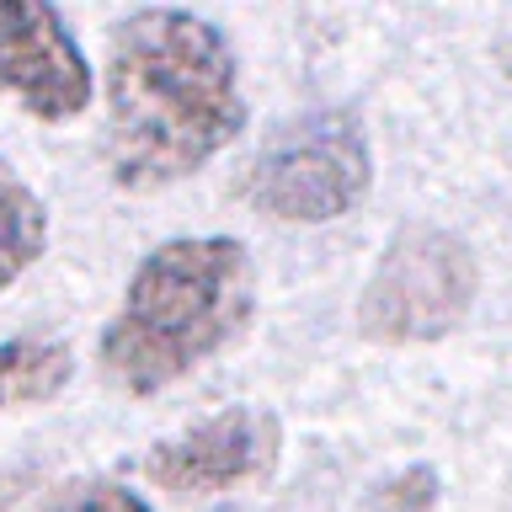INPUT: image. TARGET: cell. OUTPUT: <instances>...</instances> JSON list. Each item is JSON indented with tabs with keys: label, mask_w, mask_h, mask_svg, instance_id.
Wrapping results in <instances>:
<instances>
[{
	"label": "cell",
	"mask_w": 512,
	"mask_h": 512,
	"mask_svg": "<svg viewBox=\"0 0 512 512\" xmlns=\"http://www.w3.org/2000/svg\"><path fill=\"white\" fill-rule=\"evenodd\" d=\"M246 128V96L230 38L198 11L144 6L107 32V134L112 182L155 192L203 171Z\"/></svg>",
	"instance_id": "1"
},
{
	"label": "cell",
	"mask_w": 512,
	"mask_h": 512,
	"mask_svg": "<svg viewBox=\"0 0 512 512\" xmlns=\"http://www.w3.org/2000/svg\"><path fill=\"white\" fill-rule=\"evenodd\" d=\"M256 315V267L235 235H176L134 267L102 326V374L128 395H160L219 358Z\"/></svg>",
	"instance_id": "2"
},
{
	"label": "cell",
	"mask_w": 512,
	"mask_h": 512,
	"mask_svg": "<svg viewBox=\"0 0 512 512\" xmlns=\"http://www.w3.org/2000/svg\"><path fill=\"white\" fill-rule=\"evenodd\" d=\"M374 187V150L352 112H310L283 123L246 166V203L272 224H331Z\"/></svg>",
	"instance_id": "3"
},
{
	"label": "cell",
	"mask_w": 512,
	"mask_h": 512,
	"mask_svg": "<svg viewBox=\"0 0 512 512\" xmlns=\"http://www.w3.org/2000/svg\"><path fill=\"white\" fill-rule=\"evenodd\" d=\"M475 288H480L475 251L448 230L411 224L384 246V256L368 272L358 299V326L368 342H390V347L438 342L470 315Z\"/></svg>",
	"instance_id": "4"
},
{
	"label": "cell",
	"mask_w": 512,
	"mask_h": 512,
	"mask_svg": "<svg viewBox=\"0 0 512 512\" xmlns=\"http://www.w3.org/2000/svg\"><path fill=\"white\" fill-rule=\"evenodd\" d=\"M278 454H283L278 416L262 406H230L208 416V422H192L182 438L155 443L139 459V470L160 491L208 496V491H235V486L267 480L278 470Z\"/></svg>",
	"instance_id": "5"
},
{
	"label": "cell",
	"mask_w": 512,
	"mask_h": 512,
	"mask_svg": "<svg viewBox=\"0 0 512 512\" xmlns=\"http://www.w3.org/2000/svg\"><path fill=\"white\" fill-rule=\"evenodd\" d=\"M0 91L38 123H70L91 107V64L64 11L0 0Z\"/></svg>",
	"instance_id": "6"
},
{
	"label": "cell",
	"mask_w": 512,
	"mask_h": 512,
	"mask_svg": "<svg viewBox=\"0 0 512 512\" xmlns=\"http://www.w3.org/2000/svg\"><path fill=\"white\" fill-rule=\"evenodd\" d=\"M70 374H75L70 342H54V336H16V342H0V411L54 400L64 384H70Z\"/></svg>",
	"instance_id": "7"
},
{
	"label": "cell",
	"mask_w": 512,
	"mask_h": 512,
	"mask_svg": "<svg viewBox=\"0 0 512 512\" xmlns=\"http://www.w3.org/2000/svg\"><path fill=\"white\" fill-rule=\"evenodd\" d=\"M48 246V208L6 160H0V288H11Z\"/></svg>",
	"instance_id": "8"
},
{
	"label": "cell",
	"mask_w": 512,
	"mask_h": 512,
	"mask_svg": "<svg viewBox=\"0 0 512 512\" xmlns=\"http://www.w3.org/2000/svg\"><path fill=\"white\" fill-rule=\"evenodd\" d=\"M43 512H155L139 491H128L123 480H70L64 491L48 496Z\"/></svg>",
	"instance_id": "9"
},
{
	"label": "cell",
	"mask_w": 512,
	"mask_h": 512,
	"mask_svg": "<svg viewBox=\"0 0 512 512\" xmlns=\"http://www.w3.org/2000/svg\"><path fill=\"white\" fill-rule=\"evenodd\" d=\"M432 502H438V475H432V464L400 470L390 486H384V496H379L384 512H427Z\"/></svg>",
	"instance_id": "10"
},
{
	"label": "cell",
	"mask_w": 512,
	"mask_h": 512,
	"mask_svg": "<svg viewBox=\"0 0 512 512\" xmlns=\"http://www.w3.org/2000/svg\"><path fill=\"white\" fill-rule=\"evenodd\" d=\"M32 491V475H22V470H11V475H0V512H11L22 496Z\"/></svg>",
	"instance_id": "11"
},
{
	"label": "cell",
	"mask_w": 512,
	"mask_h": 512,
	"mask_svg": "<svg viewBox=\"0 0 512 512\" xmlns=\"http://www.w3.org/2000/svg\"><path fill=\"white\" fill-rule=\"evenodd\" d=\"M502 54H507V70H512V38H507V48H502Z\"/></svg>",
	"instance_id": "12"
}]
</instances>
